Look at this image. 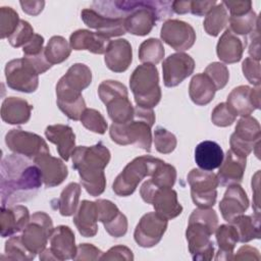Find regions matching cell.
I'll return each mask as SVG.
<instances>
[{
	"label": "cell",
	"instance_id": "obj_1",
	"mask_svg": "<svg viewBox=\"0 0 261 261\" xmlns=\"http://www.w3.org/2000/svg\"><path fill=\"white\" fill-rule=\"evenodd\" d=\"M170 1H96L93 7L99 13L123 18L125 31L135 36L150 34L158 20L172 14Z\"/></svg>",
	"mask_w": 261,
	"mask_h": 261
},
{
	"label": "cell",
	"instance_id": "obj_2",
	"mask_svg": "<svg viewBox=\"0 0 261 261\" xmlns=\"http://www.w3.org/2000/svg\"><path fill=\"white\" fill-rule=\"evenodd\" d=\"M18 154H10L1 161V206L8 207L15 203L34 198L42 184L39 167Z\"/></svg>",
	"mask_w": 261,
	"mask_h": 261
},
{
	"label": "cell",
	"instance_id": "obj_3",
	"mask_svg": "<svg viewBox=\"0 0 261 261\" xmlns=\"http://www.w3.org/2000/svg\"><path fill=\"white\" fill-rule=\"evenodd\" d=\"M72 167L77 170L82 186L93 197L100 196L106 188L105 167L110 161V151L102 143L87 147H75L72 154Z\"/></svg>",
	"mask_w": 261,
	"mask_h": 261
},
{
	"label": "cell",
	"instance_id": "obj_4",
	"mask_svg": "<svg viewBox=\"0 0 261 261\" xmlns=\"http://www.w3.org/2000/svg\"><path fill=\"white\" fill-rule=\"evenodd\" d=\"M92 83V71L84 63H74L56 85L58 108L71 120H80L86 110L83 90Z\"/></svg>",
	"mask_w": 261,
	"mask_h": 261
},
{
	"label": "cell",
	"instance_id": "obj_5",
	"mask_svg": "<svg viewBox=\"0 0 261 261\" xmlns=\"http://www.w3.org/2000/svg\"><path fill=\"white\" fill-rule=\"evenodd\" d=\"M155 122L153 109L136 106L134 118L125 123H112L109 129L111 140L121 146L129 144L150 152L152 146L151 128Z\"/></svg>",
	"mask_w": 261,
	"mask_h": 261
},
{
	"label": "cell",
	"instance_id": "obj_6",
	"mask_svg": "<svg viewBox=\"0 0 261 261\" xmlns=\"http://www.w3.org/2000/svg\"><path fill=\"white\" fill-rule=\"evenodd\" d=\"M129 88L137 106L153 109L162 96L157 67L150 63L137 66L129 77Z\"/></svg>",
	"mask_w": 261,
	"mask_h": 261
},
{
	"label": "cell",
	"instance_id": "obj_7",
	"mask_svg": "<svg viewBox=\"0 0 261 261\" xmlns=\"http://www.w3.org/2000/svg\"><path fill=\"white\" fill-rule=\"evenodd\" d=\"M218 225L207 216L191 214L186 230L189 251L195 261H209L214 255V243L211 236Z\"/></svg>",
	"mask_w": 261,
	"mask_h": 261
},
{
	"label": "cell",
	"instance_id": "obj_8",
	"mask_svg": "<svg viewBox=\"0 0 261 261\" xmlns=\"http://www.w3.org/2000/svg\"><path fill=\"white\" fill-rule=\"evenodd\" d=\"M98 95L106 105L107 113L113 123H125L134 118L135 108L128 99L126 87L117 81H103Z\"/></svg>",
	"mask_w": 261,
	"mask_h": 261
},
{
	"label": "cell",
	"instance_id": "obj_9",
	"mask_svg": "<svg viewBox=\"0 0 261 261\" xmlns=\"http://www.w3.org/2000/svg\"><path fill=\"white\" fill-rule=\"evenodd\" d=\"M161 161V159L150 155L136 157L116 176L112 185L113 192L119 197L130 196L144 177L154 173Z\"/></svg>",
	"mask_w": 261,
	"mask_h": 261
},
{
	"label": "cell",
	"instance_id": "obj_10",
	"mask_svg": "<svg viewBox=\"0 0 261 261\" xmlns=\"http://www.w3.org/2000/svg\"><path fill=\"white\" fill-rule=\"evenodd\" d=\"M140 195L144 202L153 205L155 212L167 220L177 217L182 212L177 193L171 188L156 189L146 180L140 189Z\"/></svg>",
	"mask_w": 261,
	"mask_h": 261
},
{
	"label": "cell",
	"instance_id": "obj_11",
	"mask_svg": "<svg viewBox=\"0 0 261 261\" xmlns=\"http://www.w3.org/2000/svg\"><path fill=\"white\" fill-rule=\"evenodd\" d=\"M188 182L191 187V197L198 208L213 207L217 198L219 186L215 173L199 168H193L188 173Z\"/></svg>",
	"mask_w": 261,
	"mask_h": 261
},
{
	"label": "cell",
	"instance_id": "obj_12",
	"mask_svg": "<svg viewBox=\"0 0 261 261\" xmlns=\"http://www.w3.org/2000/svg\"><path fill=\"white\" fill-rule=\"evenodd\" d=\"M7 86L18 92L33 93L39 86V72L25 57L8 61L5 66Z\"/></svg>",
	"mask_w": 261,
	"mask_h": 261
},
{
	"label": "cell",
	"instance_id": "obj_13",
	"mask_svg": "<svg viewBox=\"0 0 261 261\" xmlns=\"http://www.w3.org/2000/svg\"><path fill=\"white\" fill-rule=\"evenodd\" d=\"M54 230L51 217L45 212H35L22 229L21 241L27 249L37 255L46 249L48 240Z\"/></svg>",
	"mask_w": 261,
	"mask_h": 261
},
{
	"label": "cell",
	"instance_id": "obj_14",
	"mask_svg": "<svg viewBox=\"0 0 261 261\" xmlns=\"http://www.w3.org/2000/svg\"><path fill=\"white\" fill-rule=\"evenodd\" d=\"M260 138L261 127L258 120L252 116H244L237 122L234 132L230 136V150L247 158L260 144Z\"/></svg>",
	"mask_w": 261,
	"mask_h": 261
},
{
	"label": "cell",
	"instance_id": "obj_15",
	"mask_svg": "<svg viewBox=\"0 0 261 261\" xmlns=\"http://www.w3.org/2000/svg\"><path fill=\"white\" fill-rule=\"evenodd\" d=\"M5 144L13 153L31 160L42 154L50 153L46 141L41 136L19 128H12L6 134Z\"/></svg>",
	"mask_w": 261,
	"mask_h": 261
},
{
	"label": "cell",
	"instance_id": "obj_16",
	"mask_svg": "<svg viewBox=\"0 0 261 261\" xmlns=\"http://www.w3.org/2000/svg\"><path fill=\"white\" fill-rule=\"evenodd\" d=\"M76 248L71 228L67 225H58L50 237V247L40 253V260L63 261L73 259Z\"/></svg>",
	"mask_w": 261,
	"mask_h": 261
},
{
	"label": "cell",
	"instance_id": "obj_17",
	"mask_svg": "<svg viewBox=\"0 0 261 261\" xmlns=\"http://www.w3.org/2000/svg\"><path fill=\"white\" fill-rule=\"evenodd\" d=\"M168 220L156 212H148L142 216L136 226L134 238L142 248L156 246L166 231Z\"/></svg>",
	"mask_w": 261,
	"mask_h": 261
},
{
	"label": "cell",
	"instance_id": "obj_18",
	"mask_svg": "<svg viewBox=\"0 0 261 261\" xmlns=\"http://www.w3.org/2000/svg\"><path fill=\"white\" fill-rule=\"evenodd\" d=\"M161 40L178 52L190 49L196 41V33L193 27L179 19H167L163 22Z\"/></svg>",
	"mask_w": 261,
	"mask_h": 261
},
{
	"label": "cell",
	"instance_id": "obj_19",
	"mask_svg": "<svg viewBox=\"0 0 261 261\" xmlns=\"http://www.w3.org/2000/svg\"><path fill=\"white\" fill-rule=\"evenodd\" d=\"M195 69V60L184 52H177L166 57L162 62L163 83L167 88L176 87L190 76Z\"/></svg>",
	"mask_w": 261,
	"mask_h": 261
},
{
	"label": "cell",
	"instance_id": "obj_20",
	"mask_svg": "<svg viewBox=\"0 0 261 261\" xmlns=\"http://www.w3.org/2000/svg\"><path fill=\"white\" fill-rule=\"evenodd\" d=\"M96 202L98 221L102 222L105 230L114 238L123 237L127 231V219L111 201L98 199Z\"/></svg>",
	"mask_w": 261,
	"mask_h": 261
},
{
	"label": "cell",
	"instance_id": "obj_21",
	"mask_svg": "<svg viewBox=\"0 0 261 261\" xmlns=\"http://www.w3.org/2000/svg\"><path fill=\"white\" fill-rule=\"evenodd\" d=\"M81 17L87 27L96 30L98 33L107 38L119 37L126 33L123 18L106 16L93 8L83 9L81 12Z\"/></svg>",
	"mask_w": 261,
	"mask_h": 261
},
{
	"label": "cell",
	"instance_id": "obj_22",
	"mask_svg": "<svg viewBox=\"0 0 261 261\" xmlns=\"http://www.w3.org/2000/svg\"><path fill=\"white\" fill-rule=\"evenodd\" d=\"M33 161L39 167L42 174L43 184L46 188H54L59 186L68 175L66 164L61 159L50 155V153L42 154Z\"/></svg>",
	"mask_w": 261,
	"mask_h": 261
},
{
	"label": "cell",
	"instance_id": "obj_23",
	"mask_svg": "<svg viewBox=\"0 0 261 261\" xmlns=\"http://www.w3.org/2000/svg\"><path fill=\"white\" fill-rule=\"evenodd\" d=\"M249 207V199L240 185L229 186L219 202V210L225 221L230 223L236 217L242 215Z\"/></svg>",
	"mask_w": 261,
	"mask_h": 261
},
{
	"label": "cell",
	"instance_id": "obj_24",
	"mask_svg": "<svg viewBox=\"0 0 261 261\" xmlns=\"http://www.w3.org/2000/svg\"><path fill=\"white\" fill-rule=\"evenodd\" d=\"M247 158L242 157L231 150H228L223 157L222 163L216 174L218 184L222 187L239 185L245 173Z\"/></svg>",
	"mask_w": 261,
	"mask_h": 261
},
{
	"label": "cell",
	"instance_id": "obj_25",
	"mask_svg": "<svg viewBox=\"0 0 261 261\" xmlns=\"http://www.w3.org/2000/svg\"><path fill=\"white\" fill-rule=\"evenodd\" d=\"M29 209L23 205L2 207L0 213V234L2 238L12 237L21 231L30 221Z\"/></svg>",
	"mask_w": 261,
	"mask_h": 261
},
{
	"label": "cell",
	"instance_id": "obj_26",
	"mask_svg": "<svg viewBox=\"0 0 261 261\" xmlns=\"http://www.w3.org/2000/svg\"><path fill=\"white\" fill-rule=\"evenodd\" d=\"M109 38L98 32L77 30L69 37V45L75 51L87 50L94 54H105L110 44Z\"/></svg>",
	"mask_w": 261,
	"mask_h": 261
},
{
	"label": "cell",
	"instance_id": "obj_27",
	"mask_svg": "<svg viewBox=\"0 0 261 261\" xmlns=\"http://www.w3.org/2000/svg\"><path fill=\"white\" fill-rule=\"evenodd\" d=\"M246 46V37L238 36L226 29L217 42L216 53L222 62L228 64L237 63L242 59Z\"/></svg>",
	"mask_w": 261,
	"mask_h": 261
},
{
	"label": "cell",
	"instance_id": "obj_28",
	"mask_svg": "<svg viewBox=\"0 0 261 261\" xmlns=\"http://www.w3.org/2000/svg\"><path fill=\"white\" fill-rule=\"evenodd\" d=\"M104 61L111 71H125L133 61V49L129 42L125 39L111 41L105 53Z\"/></svg>",
	"mask_w": 261,
	"mask_h": 261
},
{
	"label": "cell",
	"instance_id": "obj_29",
	"mask_svg": "<svg viewBox=\"0 0 261 261\" xmlns=\"http://www.w3.org/2000/svg\"><path fill=\"white\" fill-rule=\"evenodd\" d=\"M45 136L49 142L56 145L60 157L68 161L75 149V135L72 128L66 124H52L45 129Z\"/></svg>",
	"mask_w": 261,
	"mask_h": 261
},
{
	"label": "cell",
	"instance_id": "obj_30",
	"mask_svg": "<svg viewBox=\"0 0 261 261\" xmlns=\"http://www.w3.org/2000/svg\"><path fill=\"white\" fill-rule=\"evenodd\" d=\"M33 105L19 97H7L1 106V118L8 124L27 123L32 114Z\"/></svg>",
	"mask_w": 261,
	"mask_h": 261
},
{
	"label": "cell",
	"instance_id": "obj_31",
	"mask_svg": "<svg viewBox=\"0 0 261 261\" xmlns=\"http://www.w3.org/2000/svg\"><path fill=\"white\" fill-rule=\"evenodd\" d=\"M98 212L96 202L84 200L73 215V223L85 238L95 237L98 232Z\"/></svg>",
	"mask_w": 261,
	"mask_h": 261
},
{
	"label": "cell",
	"instance_id": "obj_32",
	"mask_svg": "<svg viewBox=\"0 0 261 261\" xmlns=\"http://www.w3.org/2000/svg\"><path fill=\"white\" fill-rule=\"evenodd\" d=\"M224 154L221 147L213 141H203L195 149V161L200 169L212 171L220 166Z\"/></svg>",
	"mask_w": 261,
	"mask_h": 261
},
{
	"label": "cell",
	"instance_id": "obj_33",
	"mask_svg": "<svg viewBox=\"0 0 261 261\" xmlns=\"http://www.w3.org/2000/svg\"><path fill=\"white\" fill-rule=\"evenodd\" d=\"M216 89L210 79L203 72L195 74L189 86V95L191 100L199 106L209 104L215 95Z\"/></svg>",
	"mask_w": 261,
	"mask_h": 261
},
{
	"label": "cell",
	"instance_id": "obj_34",
	"mask_svg": "<svg viewBox=\"0 0 261 261\" xmlns=\"http://www.w3.org/2000/svg\"><path fill=\"white\" fill-rule=\"evenodd\" d=\"M218 251L215 260H232L233 250L239 242V236L233 225L221 224L215 230Z\"/></svg>",
	"mask_w": 261,
	"mask_h": 261
},
{
	"label": "cell",
	"instance_id": "obj_35",
	"mask_svg": "<svg viewBox=\"0 0 261 261\" xmlns=\"http://www.w3.org/2000/svg\"><path fill=\"white\" fill-rule=\"evenodd\" d=\"M251 87L243 85L234 88L228 94L226 103L237 115L250 116L256 110L251 99Z\"/></svg>",
	"mask_w": 261,
	"mask_h": 261
},
{
	"label": "cell",
	"instance_id": "obj_36",
	"mask_svg": "<svg viewBox=\"0 0 261 261\" xmlns=\"http://www.w3.org/2000/svg\"><path fill=\"white\" fill-rule=\"evenodd\" d=\"M230 224L234 226L241 243H248L260 238V214L239 215Z\"/></svg>",
	"mask_w": 261,
	"mask_h": 261
},
{
	"label": "cell",
	"instance_id": "obj_37",
	"mask_svg": "<svg viewBox=\"0 0 261 261\" xmlns=\"http://www.w3.org/2000/svg\"><path fill=\"white\" fill-rule=\"evenodd\" d=\"M81 186L77 182L68 184L56 199V208L62 216H71L76 212L81 196Z\"/></svg>",
	"mask_w": 261,
	"mask_h": 261
},
{
	"label": "cell",
	"instance_id": "obj_38",
	"mask_svg": "<svg viewBox=\"0 0 261 261\" xmlns=\"http://www.w3.org/2000/svg\"><path fill=\"white\" fill-rule=\"evenodd\" d=\"M71 53V47L65 38L53 36L44 48L46 60L51 64H59L65 61Z\"/></svg>",
	"mask_w": 261,
	"mask_h": 261
},
{
	"label": "cell",
	"instance_id": "obj_39",
	"mask_svg": "<svg viewBox=\"0 0 261 261\" xmlns=\"http://www.w3.org/2000/svg\"><path fill=\"white\" fill-rule=\"evenodd\" d=\"M228 22L227 9L222 2L216 4L207 14L203 21L205 32L212 37H216Z\"/></svg>",
	"mask_w": 261,
	"mask_h": 261
},
{
	"label": "cell",
	"instance_id": "obj_40",
	"mask_svg": "<svg viewBox=\"0 0 261 261\" xmlns=\"http://www.w3.org/2000/svg\"><path fill=\"white\" fill-rule=\"evenodd\" d=\"M165 55L163 44L160 40L150 38L145 40L139 47V59L143 63L157 64Z\"/></svg>",
	"mask_w": 261,
	"mask_h": 261
},
{
	"label": "cell",
	"instance_id": "obj_41",
	"mask_svg": "<svg viewBox=\"0 0 261 261\" xmlns=\"http://www.w3.org/2000/svg\"><path fill=\"white\" fill-rule=\"evenodd\" d=\"M229 28L233 34L242 37H246L248 34H251L259 24V19L256 12L252 9L246 14L239 16L228 17Z\"/></svg>",
	"mask_w": 261,
	"mask_h": 261
},
{
	"label": "cell",
	"instance_id": "obj_42",
	"mask_svg": "<svg viewBox=\"0 0 261 261\" xmlns=\"http://www.w3.org/2000/svg\"><path fill=\"white\" fill-rule=\"evenodd\" d=\"M176 179V169L171 164L164 162L159 163L154 173L151 175L149 182L156 189L172 188Z\"/></svg>",
	"mask_w": 261,
	"mask_h": 261
},
{
	"label": "cell",
	"instance_id": "obj_43",
	"mask_svg": "<svg viewBox=\"0 0 261 261\" xmlns=\"http://www.w3.org/2000/svg\"><path fill=\"white\" fill-rule=\"evenodd\" d=\"M19 21V16L13 8L2 6L0 8V38L8 39L17 29Z\"/></svg>",
	"mask_w": 261,
	"mask_h": 261
},
{
	"label": "cell",
	"instance_id": "obj_44",
	"mask_svg": "<svg viewBox=\"0 0 261 261\" xmlns=\"http://www.w3.org/2000/svg\"><path fill=\"white\" fill-rule=\"evenodd\" d=\"M80 120L87 129L99 135L105 134L108 127V124L101 112L93 108H86Z\"/></svg>",
	"mask_w": 261,
	"mask_h": 261
},
{
	"label": "cell",
	"instance_id": "obj_45",
	"mask_svg": "<svg viewBox=\"0 0 261 261\" xmlns=\"http://www.w3.org/2000/svg\"><path fill=\"white\" fill-rule=\"evenodd\" d=\"M4 251L8 260H33L36 257L23 245L20 236L8 239L5 243Z\"/></svg>",
	"mask_w": 261,
	"mask_h": 261
},
{
	"label": "cell",
	"instance_id": "obj_46",
	"mask_svg": "<svg viewBox=\"0 0 261 261\" xmlns=\"http://www.w3.org/2000/svg\"><path fill=\"white\" fill-rule=\"evenodd\" d=\"M176 137L162 126H157L154 130V145L161 154H169L176 147Z\"/></svg>",
	"mask_w": 261,
	"mask_h": 261
},
{
	"label": "cell",
	"instance_id": "obj_47",
	"mask_svg": "<svg viewBox=\"0 0 261 261\" xmlns=\"http://www.w3.org/2000/svg\"><path fill=\"white\" fill-rule=\"evenodd\" d=\"M204 73L210 79V81L213 83L216 91L223 89L229 79V71L223 63L220 62H212L210 63Z\"/></svg>",
	"mask_w": 261,
	"mask_h": 261
},
{
	"label": "cell",
	"instance_id": "obj_48",
	"mask_svg": "<svg viewBox=\"0 0 261 261\" xmlns=\"http://www.w3.org/2000/svg\"><path fill=\"white\" fill-rule=\"evenodd\" d=\"M237 114L231 110L226 102L219 103L215 106L211 113V120L213 124L220 127L231 125L237 118Z\"/></svg>",
	"mask_w": 261,
	"mask_h": 261
},
{
	"label": "cell",
	"instance_id": "obj_49",
	"mask_svg": "<svg viewBox=\"0 0 261 261\" xmlns=\"http://www.w3.org/2000/svg\"><path fill=\"white\" fill-rule=\"evenodd\" d=\"M34 29L27 20L20 19L15 32L8 38V42L12 47H23L34 37Z\"/></svg>",
	"mask_w": 261,
	"mask_h": 261
},
{
	"label": "cell",
	"instance_id": "obj_50",
	"mask_svg": "<svg viewBox=\"0 0 261 261\" xmlns=\"http://www.w3.org/2000/svg\"><path fill=\"white\" fill-rule=\"evenodd\" d=\"M242 69L245 77L250 84L260 86V61L251 57L245 58L242 64Z\"/></svg>",
	"mask_w": 261,
	"mask_h": 261
},
{
	"label": "cell",
	"instance_id": "obj_51",
	"mask_svg": "<svg viewBox=\"0 0 261 261\" xmlns=\"http://www.w3.org/2000/svg\"><path fill=\"white\" fill-rule=\"evenodd\" d=\"M100 260H124L132 261L134 260V255L130 249L125 246L119 245L110 248L106 253L102 254Z\"/></svg>",
	"mask_w": 261,
	"mask_h": 261
},
{
	"label": "cell",
	"instance_id": "obj_52",
	"mask_svg": "<svg viewBox=\"0 0 261 261\" xmlns=\"http://www.w3.org/2000/svg\"><path fill=\"white\" fill-rule=\"evenodd\" d=\"M102 252L100 249L92 244H81L76 248V254L73 260H87L95 261L100 259Z\"/></svg>",
	"mask_w": 261,
	"mask_h": 261
},
{
	"label": "cell",
	"instance_id": "obj_53",
	"mask_svg": "<svg viewBox=\"0 0 261 261\" xmlns=\"http://www.w3.org/2000/svg\"><path fill=\"white\" fill-rule=\"evenodd\" d=\"M43 45H44V38L39 34H35L34 37L31 39V41H29L22 47V52L27 57L37 56L44 52Z\"/></svg>",
	"mask_w": 261,
	"mask_h": 261
},
{
	"label": "cell",
	"instance_id": "obj_54",
	"mask_svg": "<svg viewBox=\"0 0 261 261\" xmlns=\"http://www.w3.org/2000/svg\"><path fill=\"white\" fill-rule=\"evenodd\" d=\"M223 5L229 10L230 16H239L252 10L251 1H223Z\"/></svg>",
	"mask_w": 261,
	"mask_h": 261
},
{
	"label": "cell",
	"instance_id": "obj_55",
	"mask_svg": "<svg viewBox=\"0 0 261 261\" xmlns=\"http://www.w3.org/2000/svg\"><path fill=\"white\" fill-rule=\"evenodd\" d=\"M217 2L215 0L211 1H191L190 2V12L197 16L206 15Z\"/></svg>",
	"mask_w": 261,
	"mask_h": 261
},
{
	"label": "cell",
	"instance_id": "obj_56",
	"mask_svg": "<svg viewBox=\"0 0 261 261\" xmlns=\"http://www.w3.org/2000/svg\"><path fill=\"white\" fill-rule=\"evenodd\" d=\"M232 260H260V254L259 251L251 246L245 245L242 246L237 254L232 257Z\"/></svg>",
	"mask_w": 261,
	"mask_h": 261
},
{
	"label": "cell",
	"instance_id": "obj_57",
	"mask_svg": "<svg viewBox=\"0 0 261 261\" xmlns=\"http://www.w3.org/2000/svg\"><path fill=\"white\" fill-rule=\"evenodd\" d=\"M19 4L23 12L33 16H37L38 14H40L45 6L44 1H20Z\"/></svg>",
	"mask_w": 261,
	"mask_h": 261
},
{
	"label": "cell",
	"instance_id": "obj_58",
	"mask_svg": "<svg viewBox=\"0 0 261 261\" xmlns=\"http://www.w3.org/2000/svg\"><path fill=\"white\" fill-rule=\"evenodd\" d=\"M259 28L257 27L251 33V44L249 47V54L251 58L260 61V44H259Z\"/></svg>",
	"mask_w": 261,
	"mask_h": 261
},
{
	"label": "cell",
	"instance_id": "obj_59",
	"mask_svg": "<svg viewBox=\"0 0 261 261\" xmlns=\"http://www.w3.org/2000/svg\"><path fill=\"white\" fill-rule=\"evenodd\" d=\"M190 2L191 1H173L171 3L172 12L177 14H186L190 12Z\"/></svg>",
	"mask_w": 261,
	"mask_h": 261
}]
</instances>
